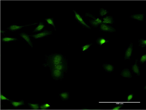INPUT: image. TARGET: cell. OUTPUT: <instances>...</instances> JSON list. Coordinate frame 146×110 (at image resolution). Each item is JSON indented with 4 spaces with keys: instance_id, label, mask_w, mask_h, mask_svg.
Instances as JSON below:
<instances>
[{
    "instance_id": "obj_1",
    "label": "cell",
    "mask_w": 146,
    "mask_h": 110,
    "mask_svg": "<svg viewBox=\"0 0 146 110\" xmlns=\"http://www.w3.org/2000/svg\"><path fill=\"white\" fill-rule=\"evenodd\" d=\"M45 57L44 66L49 68L67 62L65 58L61 54H51L48 55H45Z\"/></svg>"
},
{
    "instance_id": "obj_2",
    "label": "cell",
    "mask_w": 146,
    "mask_h": 110,
    "mask_svg": "<svg viewBox=\"0 0 146 110\" xmlns=\"http://www.w3.org/2000/svg\"><path fill=\"white\" fill-rule=\"evenodd\" d=\"M50 70L51 74L54 80H58L63 78L64 72L63 71L57 69H52Z\"/></svg>"
},
{
    "instance_id": "obj_3",
    "label": "cell",
    "mask_w": 146,
    "mask_h": 110,
    "mask_svg": "<svg viewBox=\"0 0 146 110\" xmlns=\"http://www.w3.org/2000/svg\"><path fill=\"white\" fill-rule=\"evenodd\" d=\"M52 31L45 30L42 32H40L35 33L34 34L30 36L36 39L46 37L52 34Z\"/></svg>"
},
{
    "instance_id": "obj_4",
    "label": "cell",
    "mask_w": 146,
    "mask_h": 110,
    "mask_svg": "<svg viewBox=\"0 0 146 110\" xmlns=\"http://www.w3.org/2000/svg\"><path fill=\"white\" fill-rule=\"evenodd\" d=\"M74 16L75 19L77 20L81 25L83 27L88 28H91L86 23L82 16L78 12L75 10H73Z\"/></svg>"
},
{
    "instance_id": "obj_5",
    "label": "cell",
    "mask_w": 146,
    "mask_h": 110,
    "mask_svg": "<svg viewBox=\"0 0 146 110\" xmlns=\"http://www.w3.org/2000/svg\"><path fill=\"white\" fill-rule=\"evenodd\" d=\"M99 27L100 31L110 32L116 31L114 28L107 24L102 23L99 25Z\"/></svg>"
},
{
    "instance_id": "obj_6",
    "label": "cell",
    "mask_w": 146,
    "mask_h": 110,
    "mask_svg": "<svg viewBox=\"0 0 146 110\" xmlns=\"http://www.w3.org/2000/svg\"><path fill=\"white\" fill-rule=\"evenodd\" d=\"M37 23H35L33 24H30L25 26L18 25H17V24H13L9 26V27L7 29H8L10 31L14 32L22 29L24 27L35 25Z\"/></svg>"
},
{
    "instance_id": "obj_7",
    "label": "cell",
    "mask_w": 146,
    "mask_h": 110,
    "mask_svg": "<svg viewBox=\"0 0 146 110\" xmlns=\"http://www.w3.org/2000/svg\"><path fill=\"white\" fill-rule=\"evenodd\" d=\"M68 63L66 62L52 66L50 67L49 68L50 70L57 69L63 71L64 72H67L68 69Z\"/></svg>"
},
{
    "instance_id": "obj_8",
    "label": "cell",
    "mask_w": 146,
    "mask_h": 110,
    "mask_svg": "<svg viewBox=\"0 0 146 110\" xmlns=\"http://www.w3.org/2000/svg\"><path fill=\"white\" fill-rule=\"evenodd\" d=\"M89 16L92 18L90 21V25L94 27H96L102 23V19L99 18H96L91 14H89Z\"/></svg>"
},
{
    "instance_id": "obj_9",
    "label": "cell",
    "mask_w": 146,
    "mask_h": 110,
    "mask_svg": "<svg viewBox=\"0 0 146 110\" xmlns=\"http://www.w3.org/2000/svg\"><path fill=\"white\" fill-rule=\"evenodd\" d=\"M133 43L131 42L125 51L124 58L125 60L130 59L132 56L133 51Z\"/></svg>"
},
{
    "instance_id": "obj_10",
    "label": "cell",
    "mask_w": 146,
    "mask_h": 110,
    "mask_svg": "<svg viewBox=\"0 0 146 110\" xmlns=\"http://www.w3.org/2000/svg\"><path fill=\"white\" fill-rule=\"evenodd\" d=\"M20 35L23 40L27 43L31 47H33V42L31 41L30 37V36L28 35L27 34L24 32L20 33Z\"/></svg>"
},
{
    "instance_id": "obj_11",
    "label": "cell",
    "mask_w": 146,
    "mask_h": 110,
    "mask_svg": "<svg viewBox=\"0 0 146 110\" xmlns=\"http://www.w3.org/2000/svg\"><path fill=\"white\" fill-rule=\"evenodd\" d=\"M138 61L137 60H136L134 64L131 65V69L132 73L137 76H139L140 75V68L137 64Z\"/></svg>"
},
{
    "instance_id": "obj_12",
    "label": "cell",
    "mask_w": 146,
    "mask_h": 110,
    "mask_svg": "<svg viewBox=\"0 0 146 110\" xmlns=\"http://www.w3.org/2000/svg\"><path fill=\"white\" fill-rule=\"evenodd\" d=\"M102 20V23L106 24H112L114 22V20L112 16H105L103 17Z\"/></svg>"
},
{
    "instance_id": "obj_13",
    "label": "cell",
    "mask_w": 146,
    "mask_h": 110,
    "mask_svg": "<svg viewBox=\"0 0 146 110\" xmlns=\"http://www.w3.org/2000/svg\"><path fill=\"white\" fill-rule=\"evenodd\" d=\"M102 67L105 71L107 73H111L114 71V66L110 64L104 63L102 64Z\"/></svg>"
},
{
    "instance_id": "obj_14",
    "label": "cell",
    "mask_w": 146,
    "mask_h": 110,
    "mask_svg": "<svg viewBox=\"0 0 146 110\" xmlns=\"http://www.w3.org/2000/svg\"><path fill=\"white\" fill-rule=\"evenodd\" d=\"M120 75L122 77L130 78L132 77L131 73L129 69L128 68L124 69L121 72Z\"/></svg>"
},
{
    "instance_id": "obj_15",
    "label": "cell",
    "mask_w": 146,
    "mask_h": 110,
    "mask_svg": "<svg viewBox=\"0 0 146 110\" xmlns=\"http://www.w3.org/2000/svg\"><path fill=\"white\" fill-rule=\"evenodd\" d=\"M144 14H133L130 17L132 19L142 21L144 20Z\"/></svg>"
},
{
    "instance_id": "obj_16",
    "label": "cell",
    "mask_w": 146,
    "mask_h": 110,
    "mask_svg": "<svg viewBox=\"0 0 146 110\" xmlns=\"http://www.w3.org/2000/svg\"><path fill=\"white\" fill-rule=\"evenodd\" d=\"M59 97L63 101L67 100L70 98L69 93V92H62L59 94Z\"/></svg>"
},
{
    "instance_id": "obj_17",
    "label": "cell",
    "mask_w": 146,
    "mask_h": 110,
    "mask_svg": "<svg viewBox=\"0 0 146 110\" xmlns=\"http://www.w3.org/2000/svg\"><path fill=\"white\" fill-rule=\"evenodd\" d=\"M10 101L11 105L14 108H17L20 107L24 104V101L23 100L16 101L10 100Z\"/></svg>"
},
{
    "instance_id": "obj_18",
    "label": "cell",
    "mask_w": 146,
    "mask_h": 110,
    "mask_svg": "<svg viewBox=\"0 0 146 110\" xmlns=\"http://www.w3.org/2000/svg\"><path fill=\"white\" fill-rule=\"evenodd\" d=\"M45 23L42 22H39L38 25L34 29L32 32H39L43 30L45 28Z\"/></svg>"
},
{
    "instance_id": "obj_19",
    "label": "cell",
    "mask_w": 146,
    "mask_h": 110,
    "mask_svg": "<svg viewBox=\"0 0 146 110\" xmlns=\"http://www.w3.org/2000/svg\"><path fill=\"white\" fill-rule=\"evenodd\" d=\"M96 41L97 44L100 46L103 45L109 42L107 39L102 37H98Z\"/></svg>"
},
{
    "instance_id": "obj_20",
    "label": "cell",
    "mask_w": 146,
    "mask_h": 110,
    "mask_svg": "<svg viewBox=\"0 0 146 110\" xmlns=\"http://www.w3.org/2000/svg\"><path fill=\"white\" fill-rule=\"evenodd\" d=\"M17 39L15 37H2L1 39V41L4 42H9L15 41Z\"/></svg>"
},
{
    "instance_id": "obj_21",
    "label": "cell",
    "mask_w": 146,
    "mask_h": 110,
    "mask_svg": "<svg viewBox=\"0 0 146 110\" xmlns=\"http://www.w3.org/2000/svg\"><path fill=\"white\" fill-rule=\"evenodd\" d=\"M45 21L46 22L48 25H51L55 28V25L54 20L52 18H47L45 19Z\"/></svg>"
},
{
    "instance_id": "obj_22",
    "label": "cell",
    "mask_w": 146,
    "mask_h": 110,
    "mask_svg": "<svg viewBox=\"0 0 146 110\" xmlns=\"http://www.w3.org/2000/svg\"><path fill=\"white\" fill-rule=\"evenodd\" d=\"M30 108L32 110H38L39 108V105L37 104L28 103L27 104Z\"/></svg>"
},
{
    "instance_id": "obj_23",
    "label": "cell",
    "mask_w": 146,
    "mask_h": 110,
    "mask_svg": "<svg viewBox=\"0 0 146 110\" xmlns=\"http://www.w3.org/2000/svg\"><path fill=\"white\" fill-rule=\"evenodd\" d=\"M108 12V11L105 8H100V15L101 17L105 16Z\"/></svg>"
},
{
    "instance_id": "obj_24",
    "label": "cell",
    "mask_w": 146,
    "mask_h": 110,
    "mask_svg": "<svg viewBox=\"0 0 146 110\" xmlns=\"http://www.w3.org/2000/svg\"><path fill=\"white\" fill-rule=\"evenodd\" d=\"M51 105L50 103H46L43 104L40 106L39 109L42 110H47L50 108Z\"/></svg>"
},
{
    "instance_id": "obj_25",
    "label": "cell",
    "mask_w": 146,
    "mask_h": 110,
    "mask_svg": "<svg viewBox=\"0 0 146 110\" xmlns=\"http://www.w3.org/2000/svg\"><path fill=\"white\" fill-rule=\"evenodd\" d=\"M93 44V43H87L84 45L82 46L81 47L82 51L84 52L87 50L90 46Z\"/></svg>"
},
{
    "instance_id": "obj_26",
    "label": "cell",
    "mask_w": 146,
    "mask_h": 110,
    "mask_svg": "<svg viewBox=\"0 0 146 110\" xmlns=\"http://www.w3.org/2000/svg\"><path fill=\"white\" fill-rule=\"evenodd\" d=\"M139 46L141 47H144L146 46V39L143 38H141L138 40Z\"/></svg>"
},
{
    "instance_id": "obj_27",
    "label": "cell",
    "mask_w": 146,
    "mask_h": 110,
    "mask_svg": "<svg viewBox=\"0 0 146 110\" xmlns=\"http://www.w3.org/2000/svg\"><path fill=\"white\" fill-rule=\"evenodd\" d=\"M146 61V55L144 54L142 55L140 57L139 62L140 64L144 63Z\"/></svg>"
},
{
    "instance_id": "obj_28",
    "label": "cell",
    "mask_w": 146,
    "mask_h": 110,
    "mask_svg": "<svg viewBox=\"0 0 146 110\" xmlns=\"http://www.w3.org/2000/svg\"><path fill=\"white\" fill-rule=\"evenodd\" d=\"M134 97L133 94H130L128 95L127 97V101L128 102H130L132 101Z\"/></svg>"
},
{
    "instance_id": "obj_29",
    "label": "cell",
    "mask_w": 146,
    "mask_h": 110,
    "mask_svg": "<svg viewBox=\"0 0 146 110\" xmlns=\"http://www.w3.org/2000/svg\"><path fill=\"white\" fill-rule=\"evenodd\" d=\"M0 98L1 100L2 101H10V99L6 97L2 93H1Z\"/></svg>"
},
{
    "instance_id": "obj_30",
    "label": "cell",
    "mask_w": 146,
    "mask_h": 110,
    "mask_svg": "<svg viewBox=\"0 0 146 110\" xmlns=\"http://www.w3.org/2000/svg\"><path fill=\"white\" fill-rule=\"evenodd\" d=\"M123 105H118L116 106L113 107L112 109V110H117L122 109Z\"/></svg>"
}]
</instances>
